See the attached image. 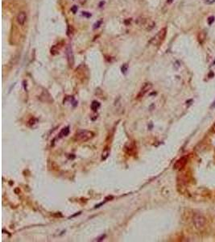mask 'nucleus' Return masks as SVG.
Segmentation results:
<instances>
[{
	"mask_svg": "<svg viewBox=\"0 0 215 242\" xmlns=\"http://www.w3.org/2000/svg\"><path fill=\"white\" fill-rule=\"evenodd\" d=\"M94 137V133L91 131L81 130L75 134V140L79 142H86Z\"/></svg>",
	"mask_w": 215,
	"mask_h": 242,
	"instance_id": "obj_1",
	"label": "nucleus"
},
{
	"mask_svg": "<svg viewBox=\"0 0 215 242\" xmlns=\"http://www.w3.org/2000/svg\"><path fill=\"white\" fill-rule=\"evenodd\" d=\"M166 34H167V29H166L165 27H164V28H162L161 30H159L158 32V33L150 40L149 44H151V45H155V46L159 45L164 40Z\"/></svg>",
	"mask_w": 215,
	"mask_h": 242,
	"instance_id": "obj_2",
	"label": "nucleus"
},
{
	"mask_svg": "<svg viewBox=\"0 0 215 242\" xmlns=\"http://www.w3.org/2000/svg\"><path fill=\"white\" fill-rule=\"evenodd\" d=\"M136 23L139 26L144 28L147 31H151L156 26V24L153 20L151 19H147V18H138L136 20Z\"/></svg>",
	"mask_w": 215,
	"mask_h": 242,
	"instance_id": "obj_3",
	"label": "nucleus"
},
{
	"mask_svg": "<svg viewBox=\"0 0 215 242\" xmlns=\"http://www.w3.org/2000/svg\"><path fill=\"white\" fill-rule=\"evenodd\" d=\"M193 223L194 227H195L196 229L201 230V229H203L205 227V224H206V219H205L202 215H201V214L196 213V214H194L193 216Z\"/></svg>",
	"mask_w": 215,
	"mask_h": 242,
	"instance_id": "obj_4",
	"label": "nucleus"
},
{
	"mask_svg": "<svg viewBox=\"0 0 215 242\" xmlns=\"http://www.w3.org/2000/svg\"><path fill=\"white\" fill-rule=\"evenodd\" d=\"M65 55L67 57V61H68V64L69 67H73L74 65V56H73V49L70 45H68L65 49Z\"/></svg>",
	"mask_w": 215,
	"mask_h": 242,
	"instance_id": "obj_5",
	"label": "nucleus"
},
{
	"mask_svg": "<svg viewBox=\"0 0 215 242\" xmlns=\"http://www.w3.org/2000/svg\"><path fill=\"white\" fill-rule=\"evenodd\" d=\"M152 84L151 82H145V83L143 85V86L141 87L139 92V94L137 95V98H143V97L152 89Z\"/></svg>",
	"mask_w": 215,
	"mask_h": 242,
	"instance_id": "obj_6",
	"label": "nucleus"
},
{
	"mask_svg": "<svg viewBox=\"0 0 215 242\" xmlns=\"http://www.w3.org/2000/svg\"><path fill=\"white\" fill-rule=\"evenodd\" d=\"M16 20H17V23L20 25V26L24 25V24L27 21V14H26V12H24V11H21V12H19L17 15Z\"/></svg>",
	"mask_w": 215,
	"mask_h": 242,
	"instance_id": "obj_7",
	"label": "nucleus"
},
{
	"mask_svg": "<svg viewBox=\"0 0 215 242\" xmlns=\"http://www.w3.org/2000/svg\"><path fill=\"white\" fill-rule=\"evenodd\" d=\"M187 163V158L186 157H181V159H179L177 162L175 163L174 168L177 170H181L182 168L184 167V165H186Z\"/></svg>",
	"mask_w": 215,
	"mask_h": 242,
	"instance_id": "obj_8",
	"label": "nucleus"
},
{
	"mask_svg": "<svg viewBox=\"0 0 215 242\" xmlns=\"http://www.w3.org/2000/svg\"><path fill=\"white\" fill-rule=\"evenodd\" d=\"M205 37H206V36H205V33L204 32H201L198 33L197 38H198V40H199L200 44L204 43V41L205 40Z\"/></svg>",
	"mask_w": 215,
	"mask_h": 242,
	"instance_id": "obj_9",
	"label": "nucleus"
},
{
	"mask_svg": "<svg viewBox=\"0 0 215 242\" xmlns=\"http://www.w3.org/2000/svg\"><path fill=\"white\" fill-rule=\"evenodd\" d=\"M110 155V149L109 148H105L102 152V157H101V160H106V158L108 157V156Z\"/></svg>",
	"mask_w": 215,
	"mask_h": 242,
	"instance_id": "obj_10",
	"label": "nucleus"
},
{
	"mask_svg": "<svg viewBox=\"0 0 215 242\" xmlns=\"http://www.w3.org/2000/svg\"><path fill=\"white\" fill-rule=\"evenodd\" d=\"M69 127H66V128H64L61 130V133H60V137H66V136L69 135Z\"/></svg>",
	"mask_w": 215,
	"mask_h": 242,
	"instance_id": "obj_11",
	"label": "nucleus"
},
{
	"mask_svg": "<svg viewBox=\"0 0 215 242\" xmlns=\"http://www.w3.org/2000/svg\"><path fill=\"white\" fill-rule=\"evenodd\" d=\"M99 107H100V103H99L98 102H97V101H94V102L92 103L91 109H92V111H96L99 108Z\"/></svg>",
	"mask_w": 215,
	"mask_h": 242,
	"instance_id": "obj_12",
	"label": "nucleus"
},
{
	"mask_svg": "<svg viewBox=\"0 0 215 242\" xmlns=\"http://www.w3.org/2000/svg\"><path fill=\"white\" fill-rule=\"evenodd\" d=\"M58 51H59V49H58V48H57V45H53L52 48H51V53H52V55L57 54L59 52Z\"/></svg>",
	"mask_w": 215,
	"mask_h": 242,
	"instance_id": "obj_13",
	"label": "nucleus"
},
{
	"mask_svg": "<svg viewBox=\"0 0 215 242\" xmlns=\"http://www.w3.org/2000/svg\"><path fill=\"white\" fill-rule=\"evenodd\" d=\"M101 24H102V20H98V21H97L95 24H94V29L95 30L97 28H98V27L101 26Z\"/></svg>",
	"mask_w": 215,
	"mask_h": 242,
	"instance_id": "obj_14",
	"label": "nucleus"
},
{
	"mask_svg": "<svg viewBox=\"0 0 215 242\" xmlns=\"http://www.w3.org/2000/svg\"><path fill=\"white\" fill-rule=\"evenodd\" d=\"M73 27H72V26H69L68 27V30H67V35H68V36H71L72 35H73Z\"/></svg>",
	"mask_w": 215,
	"mask_h": 242,
	"instance_id": "obj_15",
	"label": "nucleus"
},
{
	"mask_svg": "<svg viewBox=\"0 0 215 242\" xmlns=\"http://www.w3.org/2000/svg\"><path fill=\"white\" fill-rule=\"evenodd\" d=\"M126 71H127V65L124 64L122 66V72L123 73H126Z\"/></svg>",
	"mask_w": 215,
	"mask_h": 242,
	"instance_id": "obj_16",
	"label": "nucleus"
},
{
	"mask_svg": "<svg viewBox=\"0 0 215 242\" xmlns=\"http://www.w3.org/2000/svg\"><path fill=\"white\" fill-rule=\"evenodd\" d=\"M214 20H215V19H214V16H210L209 19H208V24H209V25H211V24H213V23L214 22Z\"/></svg>",
	"mask_w": 215,
	"mask_h": 242,
	"instance_id": "obj_17",
	"label": "nucleus"
},
{
	"mask_svg": "<svg viewBox=\"0 0 215 242\" xmlns=\"http://www.w3.org/2000/svg\"><path fill=\"white\" fill-rule=\"evenodd\" d=\"M77 10H78V7H77V6H76V5H74L73 7H72V8H71V11L73 14H76V12L77 11Z\"/></svg>",
	"mask_w": 215,
	"mask_h": 242,
	"instance_id": "obj_18",
	"label": "nucleus"
},
{
	"mask_svg": "<svg viewBox=\"0 0 215 242\" xmlns=\"http://www.w3.org/2000/svg\"><path fill=\"white\" fill-rule=\"evenodd\" d=\"M82 15L84 16V17L89 18L91 16V14L89 12H87V11H84V12H82Z\"/></svg>",
	"mask_w": 215,
	"mask_h": 242,
	"instance_id": "obj_19",
	"label": "nucleus"
},
{
	"mask_svg": "<svg viewBox=\"0 0 215 242\" xmlns=\"http://www.w3.org/2000/svg\"><path fill=\"white\" fill-rule=\"evenodd\" d=\"M131 21V19L126 20H125V24H130Z\"/></svg>",
	"mask_w": 215,
	"mask_h": 242,
	"instance_id": "obj_20",
	"label": "nucleus"
},
{
	"mask_svg": "<svg viewBox=\"0 0 215 242\" xmlns=\"http://www.w3.org/2000/svg\"><path fill=\"white\" fill-rule=\"evenodd\" d=\"M172 2V0H168V3H171Z\"/></svg>",
	"mask_w": 215,
	"mask_h": 242,
	"instance_id": "obj_21",
	"label": "nucleus"
},
{
	"mask_svg": "<svg viewBox=\"0 0 215 242\" xmlns=\"http://www.w3.org/2000/svg\"><path fill=\"white\" fill-rule=\"evenodd\" d=\"M212 107H215V102L214 103V104L212 105Z\"/></svg>",
	"mask_w": 215,
	"mask_h": 242,
	"instance_id": "obj_22",
	"label": "nucleus"
},
{
	"mask_svg": "<svg viewBox=\"0 0 215 242\" xmlns=\"http://www.w3.org/2000/svg\"><path fill=\"white\" fill-rule=\"evenodd\" d=\"M214 130L215 131V124H214Z\"/></svg>",
	"mask_w": 215,
	"mask_h": 242,
	"instance_id": "obj_23",
	"label": "nucleus"
}]
</instances>
